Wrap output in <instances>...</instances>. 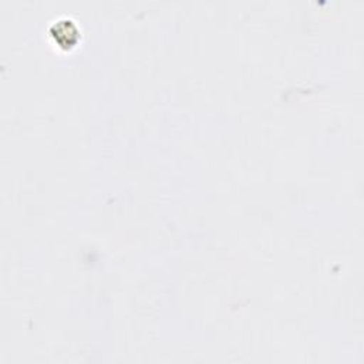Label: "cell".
Returning <instances> with one entry per match:
<instances>
[{"mask_svg":"<svg viewBox=\"0 0 364 364\" xmlns=\"http://www.w3.org/2000/svg\"><path fill=\"white\" fill-rule=\"evenodd\" d=\"M52 36L63 49H70L78 41V30L76 24L69 19L57 20L52 27Z\"/></svg>","mask_w":364,"mask_h":364,"instance_id":"obj_1","label":"cell"}]
</instances>
